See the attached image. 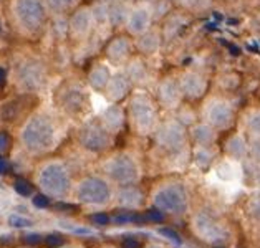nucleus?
<instances>
[{
	"label": "nucleus",
	"instance_id": "obj_12",
	"mask_svg": "<svg viewBox=\"0 0 260 248\" xmlns=\"http://www.w3.org/2000/svg\"><path fill=\"white\" fill-rule=\"evenodd\" d=\"M86 101V96L81 86H68V88H63L61 91V96H60V103L63 106V110L67 111H72V113H77L83 108Z\"/></svg>",
	"mask_w": 260,
	"mask_h": 248
},
{
	"label": "nucleus",
	"instance_id": "obj_22",
	"mask_svg": "<svg viewBox=\"0 0 260 248\" xmlns=\"http://www.w3.org/2000/svg\"><path fill=\"white\" fill-rule=\"evenodd\" d=\"M108 53H110L111 58H115V60L124 58V56L128 55V42H126V40H116L110 47V50H108Z\"/></svg>",
	"mask_w": 260,
	"mask_h": 248
},
{
	"label": "nucleus",
	"instance_id": "obj_42",
	"mask_svg": "<svg viewBox=\"0 0 260 248\" xmlns=\"http://www.w3.org/2000/svg\"><path fill=\"white\" fill-rule=\"evenodd\" d=\"M214 248H225V246H222V245H217V246H214Z\"/></svg>",
	"mask_w": 260,
	"mask_h": 248
},
{
	"label": "nucleus",
	"instance_id": "obj_11",
	"mask_svg": "<svg viewBox=\"0 0 260 248\" xmlns=\"http://www.w3.org/2000/svg\"><path fill=\"white\" fill-rule=\"evenodd\" d=\"M157 143L168 151H177L184 143L182 129L177 124H166L157 132Z\"/></svg>",
	"mask_w": 260,
	"mask_h": 248
},
{
	"label": "nucleus",
	"instance_id": "obj_23",
	"mask_svg": "<svg viewBox=\"0 0 260 248\" xmlns=\"http://www.w3.org/2000/svg\"><path fill=\"white\" fill-rule=\"evenodd\" d=\"M194 134H196V139H198V143H201L202 146L211 144L214 139V132L209 126H199V128L194 131Z\"/></svg>",
	"mask_w": 260,
	"mask_h": 248
},
{
	"label": "nucleus",
	"instance_id": "obj_6",
	"mask_svg": "<svg viewBox=\"0 0 260 248\" xmlns=\"http://www.w3.org/2000/svg\"><path fill=\"white\" fill-rule=\"evenodd\" d=\"M110 187L108 184L101 179H85L80 184L77 189V197L80 202L88 203V205H100V203H105L110 200Z\"/></svg>",
	"mask_w": 260,
	"mask_h": 248
},
{
	"label": "nucleus",
	"instance_id": "obj_40",
	"mask_svg": "<svg viewBox=\"0 0 260 248\" xmlns=\"http://www.w3.org/2000/svg\"><path fill=\"white\" fill-rule=\"evenodd\" d=\"M7 83V72L4 68H0V86H4Z\"/></svg>",
	"mask_w": 260,
	"mask_h": 248
},
{
	"label": "nucleus",
	"instance_id": "obj_41",
	"mask_svg": "<svg viewBox=\"0 0 260 248\" xmlns=\"http://www.w3.org/2000/svg\"><path fill=\"white\" fill-rule=\"evenodd\" d=\"M148 248H162V246H157V245H151V246H148Z\"/></svg>",
	"mask_w": 260,
	"mask_h": 248
},
{
	"label": "nucleus",
	"instance_id": "obj_26",
	"mask_svg": "<svg viewBox=\"0 0 260 248\" xmlns=\"http://www.w3.org/2000/svg\"><path fill=\"white\" fill-rule=\"evenodd\" d=\"M14 189H15V192L22 197H30L31 194H34V186L25 179H17L14 184Z\"/></svg>",
	"mask_w": 260,
	"mask_h": 248
},
{
	"label": "nucleus",
	"instance_id": "obj_30",
	"mask_svg": "<svg viewBox=\"0 0 260 248\" xmlns=\"http://www.w3.org/2000/svg\"><path fill=\"white\" fill-rule=\"evenodd\" d=\"M9 224L15 228H25V227H30L31 222L25 217H20V215H10L9 217Z\"/></svg>",
	"mask_w": 260,
	"mask_h": 248
},
{
	"label": "nucleus",
	"instance_id": "obj_21",
	"mask_svg": "<svg viewBox=\"0 0 260 248\" xmlns=\"http://www.w3.org/2000/svg\"><path fill=\"white\" fill-rule=\"evenodd\" d=\"M22 113V106L18 101H10L2 108V119L5 121H14L18 118V114Z\"/></svg>",
	"mask_w": 260,
	"mask_h": 248
},
{
	"label": "nucleus",
	"instance_id": "obj_29",
	"mask_svg": "<svg viewBox=\"0 0 260 248\" xmlns=\"http://www.w3.org/2000/svg\"><path fill=\"white\" fill-rule=\"evenodd\" d=\"M229 152L232 156H236V157H240L245 152V144L242 143V139H239V137H234L231 144H229Z\"/></svg>",
	"mask_w": 260,
	"mask_h": 248
},
{
	"label": "nucleus",
	"instance_id": "obj_16",
	"mask_svg": "<svg viewBox=\"0 0 260 248\" xmlns=\"http://www.w3.org/2000/svg\"><path fill=\"white\" fill-rule=\"evenodd\" d=\"M148 23L149 17L144 10H135L129 17V30L135 31V33H143L148 28Z\"/></svg>",
	"mask_w": 260,
	"mask_h": 248
},
{
	"label": "nucleus",
	"instance_id": "obj_32",
	"mask_svg": "<svg viewBox=\"0 0 260 248\" xmlns=\"http://www.w3.org/2000/svg\"><path fill=\"white\" fill-rule=\"evenodd\" d=\"M50 203H52L50 202V197L45 194H39V195L34 197V205L39 207V208H48Z\"/></svg>",
	"mask_w": 260,
	"mask_h": 248
},
{
	"label": "nucleus",
	"instance_id": "obj_17",
	"mask_svg": "<svg viewBox=\"0 0 260 248\" xmlns=\"http://www.w3.org/2000/svg\"><path fill=\"white\" fill-rule=\"evenodd\" d=\"M108 86V94H110L111 99H121L126 91H128V81L123 76H116V78H113L110 85Z\"/></svg>",
	"mask_w": 260,
	"mask_h": 248
},
{
	"label": "nucleus",
	"instance_id": "obj_10",
	"mask_svg": "<svg viewBox=\"0 0 260 248\" xmlns=\"http://www.w3.org/2000/svg\"><path fill=\"white\" fill-rule=\"evenodd\" d=\"M194 225H196V232L206 240H219L225 235L222 225L209 214H199L196 217Z\"/></svg>",
	"mask_w": 260,
	"mask_h": 248
},
{
	"label": "nucleus",
	"instance_id": "obj_34",
	"mask_svg": "<svg viewBox=\"0 0 260 248\" xmlns=\"http://www.w3.org/2000/svg\"><path fill=\"white\" fill-rule=\"evenodd\" d=\"M153 38H154V37H151V35H144V37L141 38V47H143V50L153 52V50L157 47V42H156V40H154V42H151Z\"/></svg>",
	"mask_w": 260,
	"mask_h": 248
},
{
	"label": "nucleus",
	"instance_id": "obj_19",
	"mask_svg": "<svg viewBox=\"0 0 260 248\" xmlns=\"http://www.w3.org/2000/svg\"><path fill=\"white\" fill-rule=\"evenodd\" d=\"M161 99H162V103L166 106H174L177 103V99H179V90H177V86L174 85L173 81H168V83H164V85H162Z\"/></svg>",
	"mask_w": 260,
	"mask_h": 248
},
{
	"label": "nucleus",
	"instance_id": "obj_25",
	"mask_svg": "<svg viewBox=\"0 0 260 248\" xmlns=\"http://www.w3.org/2000/svg\"><path fill=\"white\" fill-rule=\"evenodd\" d=\"M43 243H45L48 248H60L65 245V237L58 232H52L43 238Z\"/></svg>",
	"mask_w": 260,
	"mask_h": 248
},
{
	"label": "nucleus",
	"instance_id": "obj_3",
	"mask_svg": "<svg viewBox=\"0 0 260 248\" xmlns=\"http://www.w3.org/2000/svg\"><path fill=\"white\" fill-rule=\"evenodd\" d=\"M154 205L162 214L181 215L187 210V194L181 186H166L154 195Z\"/></svg>",
	"mask_w": 260,
	"mask_h": 248
},
{
	"label": "nucleus",
	"instance_id": "obj_28",
	"mask_svg": "<svg viewBox=\"0 0 260 248\" xmlns=\"http://www.w3.org/2000/svg\"><path fill=\"white\" fill-rule=\"evenodd\" d=\"M144 222H153V224H159V222L164 220V214L159 210V208H149L143 214Z\"/></svg>",
	"mask_w": 260,
	"mask_h": 248
},
{
	"label": "nucleus",
	"instance_id": "obj_13",
	"mask_svg": "<svg viewBox=\"0 0 260 248\" xmlns=\"http://www.w3.org/2000/svg\"><path fill=\"white\" fill-rule=\"evenodd\" d=\"M207 119L214 128L225 129L232 123V111L225 103H214L207 110Z\"/></svg>",
	"mask_w": 260,
	"mask_h": 248
},
{
	"label": "nucleus",
	"instance_id": "obj_14",
	"mask_svg": "<svg viewBox=\"0 0 260 248\" xmlns=\"http://www.w3.org/2000/svg\"><path fill=\"white\" fill-rule=\"evenodd\" d=\"M202 91H204V80L198 75H186L182 78V93L187 94V96L196 98L201 96Z\"/></svg>",
	"mask_w": 260,
	"mask_h": 248
},
{
	"label": "nucleus",
	"instance_id": "obj_20",
	"mask_svg": "<svg viewBox=\"0 0 260 248\" xmlns=\"http://www.w3.org/2000/svg\"><path fill=\"white\" fill-rule=\"evenodd\" d=\"M103 121H105V126L108 129L111 131H118L119 128H121L123 124V116H121V111L118 110V108H110L105 116H103Z\"/></svg>",
	"mask_w": 260,
	"mask_h": 248
},
{
	"label": "nucleus",
	"instance_id": "obj_7",
	"mask_svg": "<svg viewBox=\"0 0 260 248\" xmlns=\"http://www.w3.org/2000/svg\"><path fill=\"white\" fill-rule=\"evenodd\" d=\"M80 143L86 151L101 152L110 146V136L100 126L88 124L80 131Z\"/></svg>",
	"mask_w": 260,
	"mask_h": 248
},
{
	"label": "nucleus",
	"instance_id": "obj_43",
	"mask_svg": "<svg viewBox=\"0 0 260 248\" xmlns=\"http://www.w3.org/2000/svg\"><path fill=\"white\" fill-rule=\"evenodd\" d=\"M60 248H75V246H60Z\"/></svg>",
	"mask_w": 260,
	"mask_h": 248
},
{
	"label": "nucleus",
	"instance_id": "obj_38",
	"mask_svg": "<svg viewBox=\"0 0 260 248\" xmlns=\"http://www.w3.org/2000/svg\"><path fill=\"white\" fill-rule=\"evenodd\" d=\"M121 248H143V243H141V240H138V238H126L123 240Z\"/></svg>",
	"mask_w": 260,
	"mask_h": 248
},
{
	"label": "nucleus",
	"instance_id": "obj_31",
	"mask_svg": "<svg viewBox=\"0 0 260 248\" xmlns=\"http://www.w3.org/2000/svg\"><path fill=\"white\" fill-rule=\"evenodd\" d=\"M43 241V237L40 233H27L23 235V243L27 246H39Z\"/></svg>",
	"mask_w": 260,
	"mask_h": 248
},
{
	"label": "nucleus",
	"instance_id": "obj_18",
	"mask_svg": "<svg viewBox=\"0 0 260 248\" xmlns=\"http://www.w3.org/2000/svg\"><path fill=\"white\" fill-rule=\"evenodd\" d=\"M108 81H110V72L105 66H96L90 73V83L94 90H103V88H106Z\"/></svg>",
	"mask_w": 260,
	"mask_h": 248
},
{
	"label": "nucleus",
	"instance_id": "obj_5",
	"mask_svg": "<svg viewBox=\"0 0 260 248\" xmlns=\"http://www.w3.org/2000/svg\"><path fill=\"white\" fill-rule=\"evenodd\" d=\"M105 172L110 175V179L121 186H133L139 177L136 162L128 156H116L110 159L105 164Z\"/></svg>",
	"mask_w": 260,
	"mask_h": 248
},
{
	"label": "nucleus",
	"instance_id": "obj_1",
	"mask_svg": "<svg viewBox=\"0 0 260 248\" xmlns=\"http://www.w3.org/2000/svg\"><path fill=\"white\" fill-rule=\"evenodd\" d=\"M22 143L31 154H43L55 143V128L47 116H34L22 131Z\"/></svg>",
	"mask_w": 260,
	"mask_h": 248
},
{
	"label": "nucleus",
	"instance_id": "obj_9",
	"mask_svg": "<svg viewBox=\"0 0 260 248\" xmlns=\"http://www.w3.org/2000/svg\"><path fill=\"white\" fill-rule=\"evenodd\" d=\"M43 78H45V75H43V69L39 63L27 61L18 69V80L27 90H39L43 85Z\"/></svg>",
	"mask_w": 260,
	"mask_h": 248
},
{
	"label": "nucleus",
	"instance_id": "obj_8",
	"mask_svg": "<svg viewBox=\"0 0 260 248\" xmlns=\"http://www.w3.org/2000/svg\"><path fill=\"white\" fill-rule=\"evenodd\" d=\"M131 116L139 132H148L154 124V108L146 98H136L131 104Z\"/></svg>",
	"mask_w": 260,
	"mask_h": 248
},
{
	"label": "nucleus",
	"instance_id": "obj_36",
	"mask_svg": "<svg viewBox=\"0 0 260 248\" xmlns=\"http://www.w3.org/2000/svg\"><path fill=\"white\" fill-rule=\"evenodd\" d=\"M162 235H164V237H166V238H169V240H173L174 241V243H177V245H179L181 243V237H179V235H177L174 230H171V228H161V230H159Z\"/></svg>",
	"mask_w": 260,
	"mask_h": 248
},
{
	"label": "nucleus",
	"instance_id": "obj_33",
	"mask_svg": "<svg viewBox=\"0 0 260 248\" xmlns=\"http://www.w3.org/2000/svg\"><path fill=\"white\" fill-rule=\"evenodd\" d=\"M128 222H133V214L131 212H126V210H121L115 215V224L118 225H124L128 224Z\"/></svg>",
	"mask_w": 260,
	"mask_h": 248
},
{
	"label": "nucleus",
	"instance_id": "obj_35",
	"mask_svg": "<svg viewBox=\"0 0 260 248\" xmlns=\"http://www.w3.org/2000/svg\"><path fill=\"white\" fill-rule=\"evenodd\" d=\"M91 222H93V224H96V225H108V224H110V217H108V215L103 214V212L93 214L91 215Z\"/></svg>",
	"mask_w": 260,
	"mask_h": 248
},
{
	"label": "nucleus",
	"instance_id": "obj_39",
	"mask_svg": "<svg viewBox=\"0 0 260 248\" xmlns=\"http://www.w3.org/2000/svg\"><path fill=\"white\" fill-rule=\"evenodd\" d=\"M9 169V161L4 156H0V174H5Z\"/></svg>",
	"mask_w": 260,
	"mask_h": 248
},
{
	"label": "nucleus",
	"instance_id": "obj_37",
	"mask_svg": "<svg viewBox=\"0 0 260 248\" xmlns=\"http://www.w3.org/2000/svg\"><path fill=\"white\" fill-rule=\"evenodd\" d=\"M10 146V136L5 131H0V154L5 152Z\"/></svg>",
	"mask_w": 260,
	"mask_h": 248
},
{
	"label": "nucleus",
	"instance_id": "obj_2",
	"mask_svg": "<svg viewBox=\"0 0 260 248\" xmlns=\"http://www.w3.org/2000/svg\"><path fill=\"white\" fill-rule=\"evenodd\" d=\"M40 187L52 197H63L68 194L72 181L67 172V169L61 164H48L42 169L39 175Z\"/></svg>",
	"mask_w": 260,
	"mask_h": 248
},
{
	"label": "nucleus",
	"instance_id": "obj_15",
	"mask_svg": "<svg viewBox=\"0 0 260 248\" xmlns=\"http://www.w3.org/2000/svg\"><path fill=\"white\" fill-rule=\"evenodd\" d=\"M118 197H119V202H121L123 207H138L143 200L141 192H139L136 187H131V186L123 187Z\"/></svg>",
	"mask_w": 260,
	"mask_h": 248
},
{
	"label": "nucleus",
	"instance_id": "obj_24",
	"mask_svg": "<svg viewBox=\"0 0 260 248\" xmlns=\"http://www.w3.org/2000/svg\"><path fill=\"white\" fill-rule=\"evenodd\" d=\"M72 25L75 31H85L88 28V25H90V15H88L86 12H78V14L73 17Z\"/></svg>",
	"mask_w": 260,
	"mask_h": 248
},
{
	"label": "nucleus",
	"instance_id": "obj_4",
	"mask_svg": "<svg viewBox=\"0 0 260 248\" xmlns=\"http://www.w3.org/2000/svg\"><path fill=\"white\" fill-rule=\"evenodd\" d=\"M15 17L28 31H37L45 22V5L43 0H17Z\"/></svg>",
	"mask_w": 260,
	"mask_h": 248
},
{
	"label": "nucleus",
	"instance_id": "obj_27",
	"mask_svg": "<svg viewBox=\"0 0 260 248\" xmlns=\"http://www.w3.org/2000/svg\"><path fill=\"white\" fill-rule=\"evenodd\" d=\"M50 9L55 10V12H65L68 9H72L77 0H47Z\"/></svg>",
	"mask_w": 260,
	"mask_h": 248
}]
</instances>
